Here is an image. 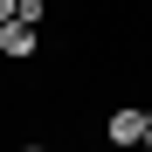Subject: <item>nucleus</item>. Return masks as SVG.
Returning <instances> with one entry per match:
<instances>
[{"label":"nucleus","instance_id":"f257e3e1","mask_svg":"<svg viewBox=\"0 0 152 152\" xmlns=\"http://www.w3.org/2000/svg\"><path fill=\"white\" fill-rule=\"evenodd\" d=\"M35 42H42L35 21H7V28H0V56H35Z\"/></svg>","mask_w":152,"mask_h":152},{"label":"nucleus","instance_id":"f03ea898","mask_svg":"<svg viewBox=\"0 0 152 152\" xmlns=\"http://www.w3.org/2000/svg\"><path fill=\"white\" fill-rule=\"evenodd\" d=\"M145 138V111H118L111 118V145H138Z\"/></svg>","mask_w":152,"mask_h":152},{"label":"nucleus","instance_id":"7ed1b4c3","mask_svg":"<svg viewBox=\"0 0 152 152\" xmlns=\"http://www.w3.org/2000/svg\"><path fill=\"white\" fill-rule=\"evenodd\" d=\"M14 14H21V0H0V28H7V21H14Z\"/></svg>","mask_w":152,"mask_h":152},{"label":"nucleus","instance_id":"20e7f679","mask_svg":"<svg viewBox=\"0 0 152 152\" xmlns=\"http://www.w3.org/2000/svg\"><path fill=\"white\" fill-rule=\"evenodd\" d=\"M138 152H152V118H145V138H138Z\"/></svg>","mask_w":152,"mask_h":152},{"label":"nucleus","instance_id":"39448f33","mask_svg":"<svg viewBox=\"0 0 152 152\" xmlns=\"http://www.w3.org/2000/svg\"><path fill=\"white\" fill-rule=\"evenodd\" d=\"M28 152H42V145H28Z\"/></svg>","mask_w":152,"mask_h":152}]
</instances>
